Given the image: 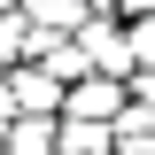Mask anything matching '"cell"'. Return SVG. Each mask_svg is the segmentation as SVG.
<instances>
[{
	"label": "cell",
	"instance_id": "cell-1",
	"mask_svg": "<svg viewBox=\"0 0 155 155\" xmlns=\"http://www.w3.org/2000/svg\"><path fill=\"white\" fill-rule=\"evenodd\" d=\"M124 109H132V85H116V78H85V85H70V101H62L70 124H116Z\"/></svg>",
	"mask_w": 155,
	"mask_h": 155
},
{
	"label": "cell",
	"instance_id": "cell-2",
	"mask_svg": "<svg viewBox=\"0 0 155 155\" xmlns=\"http://www.w3.org/2000/svg\"><path fill=\"white\" fill-rule=\"evenodd\" d=\"M8 101H16L23 116H62L70 85H62L54 70H39V62H23V70H8Z\"/></svg>",
	"mask_w": 155,
	"mask_h": 155
},
{
	"label": "cell",
	"instance_id": "cell-3",
	"mask_svg": "<svg viewBox=\"0 0 155 155\" xmlns=\"http://www.w3.org/2000/svg\"><path fill=\"white\" fill-rule=\"evenodd\" d=\"M31 62L54 70L62 85H85V78H93V62H85V47H78L70 31H31Z\"/></svg>",
	"mask_w": 155,
	"mask_h": 155
},
{
	"label": "cell",
	"instance_id": "cell-4",
	"mask_svg": "<svg viewBox=\"0 0 155 155\" xmlns=\"http://www.w3.org/2000/svg\"><path fill=\"white\" fill-rule=\"evenodd\" d=\"M8 155H62V116H23Z\"/></svg>",
	"mask_w": 155,
	"mask_h": 155
},
{
	"label": "cell",
	"instance_id": "cell-5",
	"mask_svg": "<svg viewBox=\"0 0 155 155\" xmlns=\"http://www.w3.org/2000/svg\"><path fill=\"white\" fill-rule=\"evenodd\" d=\"M23 62H31V16H23V8H8V16H0V78L23 70Z\"/></svg>",
	"mask_w": 155,
	"mask_h": 155
},
{
	"label": "cell",
	"instance_id": "cell-6",
	"mask_svg": "<svg viewBox=\"0 0 155 155\" xmlns=\"http://www.w3.org/2000/svg\"><path fill=\"white\" fill-rule=\"evenodd\" d=\"M124 31H132V62H140V70H155V16L124 23Z\"/></svg>",
	"mask_w": 155,
	"mask_h": 155
},
{
	"label": "cell",
	"instance_id": "cell-7",
	"mask_svg": "<svg viewBox=\"0 0 155 155\" xmlns=\"http://www.w3.org/2000/svg\"><path fill=\"white\" fill-rule=\"evenodd\" d=\"M93 16H116V23H140V16H155V0H93Z\"/></svg>",
	"mask_w": 155,
	"mask_h": 155
},
{
	"label": "cell",
	"instance_id": "cell-8",
	"mask_svg": "<svg viewBox=\"0 0 155 155\" xmlns=\"http://www.w3.org/2000/svg\"><path fill=\"white\" fill-rule=\"evenodd\" d=\"M132 101H140V109L155 116V70H140V78H132Z\"/></svg>",
	"mask_w": 155,
	"mask_h": 155
}]
</instances>
